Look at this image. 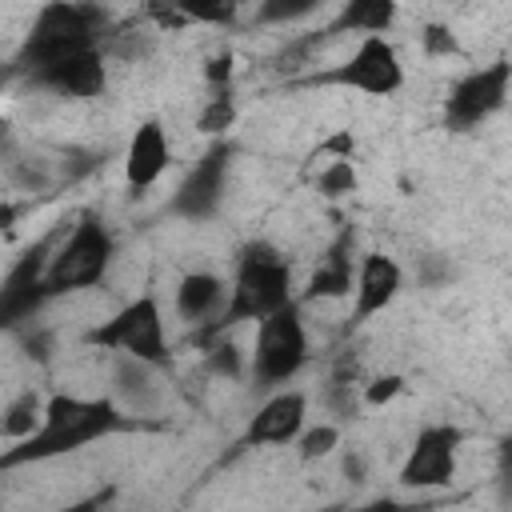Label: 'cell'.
Instances as JSON below:
<instances>
[{
	"label": "cell",
	"instance_id": "6da1fadb",
	"mask_svg": "<svg viewBox=\"0 0 512 512\" xmlns=\"http://www.w3.org/2000/svg\"><path fill=\"white\" fill-rule=\"evenodd\" d=\"M136 428V420L112 400V396H76V392H52L44 400V412L36 428L20 440H12L0 452V472L12 468H36L60 456H72L96 440H108L116 432Z\"/></svg>",
	"mask_w": 512,
	"mask_h": 512
},
{
	"label": "cell",
	"instance_id": "7a4b0ae2",
	"mask_svg": "<svg viewBox=\"0 0 512 512\" xmlns=\"http://www.w3.org/2000/svg\"><path fill=\"white\" fill-rule=\"evenodd\" d=\"M292 260L272 244V240H248L236 252V272L228 280L224 308L196 328V340L204 344L208 336H224L240 324H256L284 308L292 300Z\"/></svg>",
	"mask_w": 512,
	"mask_h": 512
},
{
	"label": "cell",
	"instance_id": "3957f363",
	"mask_svg": "<svg viewBox=\"0 0 512 512\" xmlns=\"http://www.w3.org/2000/svg\"><path fill=\"white\" fill-rule=\"evenodd\" d=\"M112 32V16L96 0H44L12 56V68L24 76L32 68L56 64L76 52L104 48V36Z\"/></svg>",
	"mask_w": 512,
	"mask_h": 512
},
{
	"label": "cell",
	"instance_id": "277c9868",
	"mask_svg": "<svg viewBox=\"0 0 512 512\" xmlns=\"http://www.w3.org/2000/svg\"><path fill=\"white\" fill-rule=\"evenodd\" d=\"M112 264H116V236L96 208H84L76 224L60 232V240L52 244V256L44 268V292L48 300H60L72 292L100 288Z\"/></svg>",
	"mask_w": 512,
	"mask_h": 512
},
{
	"label": "cell",
	"instance_id": "5b68a950",
	"mask_svg": "<svg viewBox=\"0 0 512 512\" xmlns=\"http://www.w3.org/2000/svg\"><path fill=\"white\" fill-rule=\"evenodd\" d=\"M88 348H100L108 356H132L144 360L152 368H168L172 364V340H168V324L160 312V300L152 288L136 292L132 300H124L108 320L92 324L84 332Z\"/></svg>",
	"mask_w": 512,
	"mask_h": 512
},
{
	"label": "cell",
	"instance_id": "8992f818",
	"mask_svg": "<svg viewBox=\"0 0 512 512\" xmlns=\"http://www.w3.org/2000/svg\"><path fill=\"white\" fill-rule=\"evenodd\" d=\"M308 356H312V340H308V324H304V304L292 296L284 308L256 320L252 356H248L252 388H260V392L284 388L288 380H296L308 368Z\"/></svg>",
	"mask_w": 512,
	"mask_h": 512
},
{
	"label": "cell",
	"instance_id": "52a82bcc",
	"mask_svg": "<svg viewBox=\"0 0 512 512\" xmlns=\"http://www.w3.org/2000/svg\"><path fill=\"white\" fill-rule=\"evenodd\" d=\"M308 84L324 88H348L360 96H396L404 88V60L388 36H360V44L332 68L308 76Z\"/></svg>",
	"mask_w": 512,
	"mask_h": 512
},
{
	"label": "cell",
	"instance_id": "ba28073f",
	"mask_svg": "<svg viewBox=\"0 0 512 512\" xmlns=\"http://www.w3.org/2000/svg\"><path fill=\"white\" fill-rule=\"evenodd\" d=\"M64 224L36 236L28 248L16 252V260L8 264V272L0 276V332H20L32 324V316L48 304L44 292V268L52 256V244L60 240Z\"/></svg>",
	"mask_w": 512,
	"mask_h": 512
},
{
	"label": "cell",
	"instance_id": "9c48e42d",
	"mask_svg": "<svg viewBox=\"0 0 512 512\" xmlns=\"http://www.w3.org/2000/svg\"><path fill=\"white\" fill-rule=\"evenodd\" d=\"M232 156H236V144L228 136H216L196 160L192 168L180 176V184L172 188L168 196V212L188 220V224H200V220H212L224 204V192H228V172H232Z\"/></svg>",
	"mask_w": 512,
	"mask_h": 512
},
{
	"label": "cell",
	"instance_id": "30bf717a",
	"mask_svg": "<svg viewBox=\"0 0 512 512\" xmlns=\"http://www.w3.org/2000/svg\"><path fill=\"white\" fill-rule=\"evenodd\" d=\"M508 88H512V64L504 56L464 72L444 96V128L472 132L480 124H488L508 104Z\"/></svg>",
	"mask_w": 512,
	"mask_h": 512
},
{
	"label": "cell",
	"instance_id": "8fae6325",
	"mask_svg": "<svg viewBox=\"0 0 512 512\" xmlns=\"http://www.w3.org/2000/svg\"><path fill=\"white\" fill-rule=\"evenodd\" d=\"M460 444H464V432L456 424H424L408 452H404V464H400V484L404 488H444L452 484L456 476V464H460Z\"/></svg>",
	"mask_w": 512,
	"mask_h": 512
},
{
	"label": "cell",
	"instance_id": "7c38bea8",
	"mask_svg": "<svg viewBox=\"0 0 512 512\" xmlns=\"http://www.w3.org/2000/svg\"><path fill=\"white\" fill-rule=\"evenodd\" d=\"M308 424V396L300 388H272L256 412L248 416L240 440H236V452H252V448H280V444H292L300 436V428Z\"/></svg>",
	"mask_w": 512,
	"mask_h": 512
},
{
	"label": "cell",
	"instance_id": "4fadbf2b",
	"mask_svg": "<svg viewBox=\"0 0 512 512\" xmlns=\"http://www.w3.org/2000/svg\"><path fill=\"white\" fill-rule=\"evenodd\" d=\"M24 80L32 88H48L52 96H64V100H96L108 92V56H104V48L76 52L56 64L24 72Z\"/></svg>",
	"mask_w": 512,
	"mask_h": 512
},
{
	"label": "cell",
	"instance_id": "5bb4252c",
	"mask_svg": "<svg viewBox=\"0 0 512 512\" xmlns=\"http://www.w3.org/2000/svg\"><path fill=\"white\" fill-rule=\"evenodd\" d=\"M404 288V268L388 252H364L356 256V276H352V324H368L372 316L388 312Z\"/></svg>",
	"mask_w": 512,
	"mask_h": 512
},
{
	"label": "cell",
	"instance_id": "9a60e30c",
	"mask_svg": "<svg viewBox=\"0 0 512 512\" xmlns=\"http://www.w3.org/2000/svg\"><path fill=\"white\" fill-rule=\"evenodd\" d=\"M172 164V140L160 116H148L132 128L128 148H124V188L132 196H144Z\"/></svg>",
	"mask_w": 512,
	"mask_h": 512
},
{
	"label": "cell",
	"instance_id": "2e32d148",
	"mask_svg": "<svg viewBox=\"0 0 512 512\" xmlns=\"http://www.w3.org/2000/svg\"><path fill=\"white\" fill-rule=\"evenodd\" d=\"M352 276H356V232L344 228L320 256V264L308 272L304 288H300V304H312V300H340L352 292Z\"/></svg>",
	"mask_w": 512,
	"mask_h": 512
},
{
	"label": "cell",
	"instance_id": "e0dca14e",
	"mask_svg": "<svg viewBox=\"0 0 512 512\" xmlns=\"http://www.w3.org/2000/svg\"><path fill=\"white\" fill-rule=\"evenodd\" d=\"M224 296H228V284L224 276L208 272V268H192L176 280V316L192 328L208 324L220 308H224Z\"/></svg>",
	"mask_w": 512,
	"mask_h": 512
},
{
	"label": "cell",
	"instance_id": "ac0fdd59",
	"mask_svg": "<svg viewBox=\"0 0 512 512\" xmlns=\"http://www.w3.org/2000/svg\"><path fill=\"white\" fill-rule=\"evenodd\" d=\"M164 368H152L144 360H132V356H112V400L128 412V416H140L148 408H156L160 400V376Z\"/></svg>",
	"mask_w": 512,
	"mask_h": 512
},
{
	"label": "cell",
	"instance_id": "d6986e66",
	"mask_svg": "<svg viewBox=\"0 0 512 512\" xmlns=\"http://www.w3.org/2000/svg\"><path fill=\"white\" fill-rule=\"evenodd\" d=\"M396 16H400V0H340L336 16L324 24L320 36H344V32H356V36H388L392 24H396Z\"/></svg>",
	"mask_w": 512,
	"mask_h": 512
},
{
	"label": "cell",
	"instance_id": "ffe728a7",
	"mask_svg": "<svg viewBox=\"0 0 512 512\" xmlns=\"http://www.w3.org/2000/svg\"><path fill=\"white\" fill-rule=\"evenodd\" d=\"M236 124V96H232V84H212V96L204 100L200 116H196V132L204 136H228V128Z\"/></svg>",
	"mask_w": 512,
	"mask_h": 512
},
{
	"label": "cell",
	"instance_id": "44dd1931",
	"mask_svg": "<svg viewBox=\"0 0 512 512\" xmlns=\"http://www.w3.org/2000/svg\"><path fill=\"white\" fill-rule=\"evenodd\" d=\"M248 0H172V8L180 12L184 24H208V28H228L236 24L240 8Z\"/></svg>",
	"mask_w": 512,
	"mask_h": 512
},
{
	"label": "cell",
	"instance_id": "7402d4cb",
	"mask_svg": "<svg viewBox=\"0 0 512 512\" xmlns=\"http://www.w3.org/2000/svg\"><path fill=\"white\" fill-rule=\"evenodd\" d=\"M320 4L324 0H260L256 12H252V20L260 28H288V24H300L312 12H320Z\"/></svg>",
	"mask_w": 512,
	"mask_h": 512
},
{
	"label": "cell",
	"instance_id": "603a6c76",
	"mask_svg": "<svg viewBox=\"0 0 512 512\" xmlns=\"http://www.w3.org/2000/svg\"><path fill=\"white\" fill-rule=\"evenodd\" d=\"M40 412H44V400L28 388V392H20L8 408H4V420H0V432L8 436V440H20V436H28L32 428H36V420H40Z\"/></svg>",
	"mask_w": 512,
	"mask_h": 512
},
{
	"label": "cell",
	"instance_id": "cb8c5ba5",
	"mask_svg": "<svg viewBox=\"0 0 512 512\" xmlns=\"http://www.w3.org/2000/svg\"><path fill=\"white\" fill-rule=\"evenodd\" d=\"M316 192L328 196V200L352 196V192H356V164H352V156H332V160H324V168H320V176H316Z\"/></svg>",
	"mask_w": 512,
	"mask_h": 512
},
{
	"label": "cell",
	"instance_id": "d4e9b609",
	"mask_svg": "<svg viewBox=\"0 0 512 512\" xmlns=\"http://www.w3.org/2000/svg\"><path fill=\"white\" fill-rule=\"evenodd\" d=\"M292 444H296L300 460H324V456H332V452L340 448V424H332V420H324V424H304Z\"/></svg>",
	"mask_w": 512,
	"mask_h": 512
},
{
	"label": "cell",
	"instance_id": "484cf974",
	"mask_svg": "<svg viewBox=\"0 0 512 512\" xmlns=\"http://www.w3.org/2000/svg\"><path fill=\"white\" fill-rule=\"evenodd\" d=\"M204 348H208V368H212L216 376L236 380V376L244 372V352H240L232 340H224V336H208Z\"/></svg>",
	"mask_w": 512,
	"mask_h": 512
},
{
	"label": "cell",
	"instance_id": "4316f807",
	"mask_svg": "<svg viewBox=\"0 0 512 512\" xmlns=\"http://www.w3.org/2000/svg\"><path fill=\"white\" fill-rule=\"evenodd\" d=\"M420 44H424L428 56H460V44H456L452 28H444V24H424Z\"/></svg>",
	"mask_w": 512,
	"mask_h": 512
},
{
	"label": "cell",
	"instance_id": "83f0119b",
	"mask_svg": "<svg viewBox=\"0 0 512 512\" xmlns=\"http://www.w3.org/2000/svg\"><path fill=\"white\" fill-rule=\"evenodd\" d=\"M400 392H404V376L384 372V376H372V380L364 384V404H388V400L400 396Z\"/></svg>",
	"mask_w": 512,
	"mask_h": 512
},
{
	"label": "cell",
	"instance_id": "f1b7e54d",
	"mask_svg": "<svg viewBox=\"0 0 512 512\" xmlns=\"http://www.w3.org/2000/svg\"><path fill=\"white\" fill-rule=\"evenodd\" d=\"M344 476H348L352 484H364V480H368V460H364L360 448H348V452H344Z\"/></svg>",
	"mask_w": 512,
	"mask_h": 512
},
{
	"label": "cell",
	"instance_id": "f546056e",
	"mask_svg": "<svg viewBox=\"0 0 512 512\" xmlns=\"http://www.w3.org/2000/svg\"><path fill=\"white\" fill-rule=\"evenodd\" d=\"M232 80V56H212L208 60V84H228Z\"/></svg>",
	"mask_w": 512,
	"mask_h": 512
},
{
	"label": "cell",
	"instance_id": "4dcf8cb0",
	"mask_svg": "<svg viewBox=\"0 0 512 512\" xmlns=\"http://www.w3.org/2000/svg\"><path fill=\"white\" fill-rule=\"evenodd\" d=\"M12 148V124L0 116V152H8Z\"/></svg>",
	"mask_w": 512,
	"mask_h": 512
}]
</instances>
